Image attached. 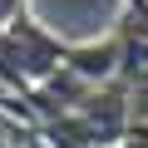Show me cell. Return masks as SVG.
Instances as JSON below:
<instances>
[{
    "mask_svg": "<svg viewBox=\"0 0 148 148\" xmlns=\"http://www.w3.org/2000/svg\"><path fill=\"white\" fill-rule=\"evenodd\" d=\"M20 10H25V0H0V30H10L15 20H25Z\"/></svg>",
    "mask_w": 148,
    "mask_h": 148,
    "instance_id": "1",
    "label": "cell"
}]
</instances>
